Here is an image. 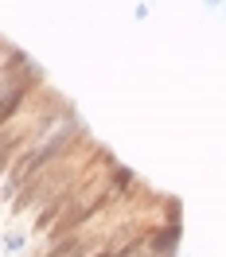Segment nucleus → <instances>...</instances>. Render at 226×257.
Returning <instances> with one entry per match:
<instances>
[{"label": "nucleus", "mask_w": 226, "mask_h": 257, "mask_svg": "<svg viewBox=\"0 0 226 257\" xmlns=\"http://www.w3.org/2000/svg\"><path fill=\"white\" fill-rule=\"evenodd\" d=\"M24 245H28V238H24V234H16V230H8V249L16 253V249H24Z\"/></svg>", "instance_id": "nucleus-1"}]
</instances>
